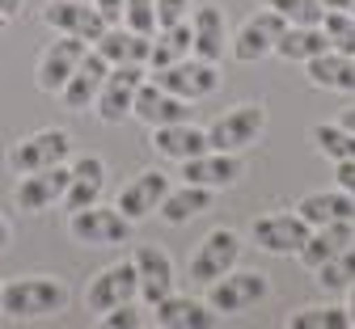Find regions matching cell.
<instances>
[{"label":"cell","mask_w":355,"mask_h":329,"mask_svg":"<svg viewBox=\"0 0 355 329\" xmlns=\"http://www.w3.org/2000/svg\"><path fill=\"white\" fill-rule=\"evenodd\" d=\"M288 329H351L347 308L334 304H313V308H300L288 317Z\"/></svg>","instance_id":"cell-33"},{"label":"cell","mask_w":355,"mask_h":329,"mask_svg":"<svg viewBox=\"0 0 355 329\" xmlns=\"http://www.w3.org/2000/svg\"><path fill=\"white\" fill-rule=\"evenodd\" d=\"M5 26H9V17H5V13H0V30H5Z\"/></svg>","instance_id":"cell-46"},{"label":"cell","mask_w":355,"mask_h":329,"mask_svg":"<svg viewBox=\"0 0 355 329\" xmlns=\"http://www.w3.org/2000/svg\"><path fill=\"white\" fill-rule=\"evenodd\" d=\"M334 181H338V190L355 199V161H334Z\"/></svg>","instance_id":"cell-39"},{"label":"cell","mask_w":355,"mask_h":329,"mask_svg":"<svg viewBox=\"0 0 355 329\" xmlns=\"http://www.w3.org/2000/svg\"><path fill=\"white\" fill-rule=\"evenodd\" d=\"M131 118H140L148 127H169V123H191V102L173 98L169 89L161 85H140L136 89V102H131Z\"/></svg>","instance_id":"cell-15"},{"label":"cell","mask_w":355,"mask_h":329,"mask_svg":"<svg viewBox=\"0 0 355 329\" xmlns=\"http://www.w3.org/2000/svg\"><path fill=\"white\" fill-rule=\"evenodd\" d=\"M153 148L169 161H191L199 152H207V131H199L195 123H169V127H153Z\"/></svg>","instance_id":"cell-24"},{"label":"cell","mask_w":355,"mask_h":329,"mask_svg":"<svg viewBox=\"0 0 355 329\" xmlns=\"http://www.w3.org/2000/svg\"><path fill=\"white\" fill-rule=\"evenodd\" d=\"M241 173L245 169H241L237 152H216V148H207V152L182 161V177L191 186H203V190H225V186L241 181Z\"/></svg>","instance_id":"cell-17"},{"label":"cell","mask_w":355,"mask_h":329,"mask_svg":"<svg viewBox=\"0 0 355 329\" xmlns=\"http://www.w3.org/2000/svg\"><path fill=\"white\" fill-rule=\"evenodd\" d=\"M148 46H153L148 34H136L127 26H106V34L94 42V51L110 68H119V64H148Z\"/></svg>","instance_id":"cell-23"},{"label":"cell","mask_w":355,"mask_h":329,"mask_svg":"<svg viewBox=\"0 0 355 329\" xmlns=\"http://www.w3.org/2000/svg\"><path fill=\"white\" fill-rule=\"evenodd\" d=\"M140 85H144V64H119V68H110L106 80H102V89H98V102H94L98 118H102L106 127L127 123Z\"/></svg>","instance_id":"cell-4"},{"label":"cell","mask_w":355,"mask_h":329,"mask_svg":"<svg viewBox=\"0 0 355 329\" xmlns=\"http://www.w3.org/2000/svg\"><path fill=\"white\" fill-rule=\"evenodd\" d=\"M351 283H355V241H351L343 254H334L330 262L318 266V287H322V292L334 296V292H347Z\"/></svg>","instance_id":"cell-31"},{"label":"cell","mask_w":355,"mask_h":329,"mask_svg":"<svg viewBox=\"0 0 355 329\" xmlns=\"http://www.w3.org/2000/svg\"><path fill=\"white\" fill-rule=\"evenodd\" d=\"M153 85L169 89L173 98H182V102H203L207 93H216L220 76H216V64L187 55V60L169 64V68H157V72H153Z\"/></svg>","instance_id":"cell-7"},{"label":"cell","mask_w":355,"mask_h":329,"mask_svg":"<svg viewBox=\"0 0 355 329\" xmlns=\"http://www.w3.org/2000/svg\"><path fill=\"white\" fill-rule=\"evenodd\" d=\"M262 127H266V110L245 102V106H233L229 114H220L207 127V144L216 152H241V148H250L254 139L262 135Z\"/></svg>","instance_id":"cell-6"},{"label":"cell","mask_w":355,"mask_h":329,"mask_svg":"<svg viewBox=\"0 0 355 329\" xmlns=\"http://www.w3.org/2000/svg\"><path fill=\"white\" fill-rule=\"evenodd\" d=\"M284 30H288V21H284L275 9H258V13H250L245 26H241L237 38H233V60H241V64H258L262 55H271V51H275V42H279Z\"/></svg>","instance_id":"cell-12"},{"label":"cell","mask_w":355,"mask_h":329,"mask_svg":"<svg viewBox=\"0 0 355 329\" xmlns=\"http://www.w3.org/2000/svg\"><path fill=\"white\" fill-rule=\"evenodd\" d=\"M94 9L106 17V26H114V21L123 17V0H94Z\"/></svg>","instance_id":"cell-40"},{"label":"cell","mask_w":355,"mask_h":329,"mask_svg":"<svg viewBox=\"0 0 355 329\" xmlns=\"http://www.w3.org/2000/svg\"><path fill=\"white\" fill-rule=\"evenodd\" d=\"M68 237L76 245H89V249H106V245H123L131 237V220L119 211V207H102V203H89V207H76L72 220H68Z\"/></svg>","instance_id":"cell-2"},{"label":"cell","mask_w":355,"mask_h":329,"mask_svg":"<svg viewBox=\"0 0 355 329\" xmlns=\"http://www.w3.org/2000/svg\"><path fill=\"white\" fill-rule=\"evenodd\" d=\"M309 80L318 89H334V93H355V55L343 51H322L304 64Z\"/></svg>","instance_id":"cell-26"},{"label":"cell","mask_w":355,"mask_h":329,"mask_svg":"<svg viewBox=\"0 0 355 329\" xmlns=\"http://www.w3.org/2000/svg\"><path fill=\"white\" fill-rule=\"evenodd\" d=\"M89 51V42L85 38H72V34H60L55 42H47V51L38 55V68H34V80L42 93H55L60 98V89L68 85V76L76 72V64L85 60Z\"/></svg>","instance_id":"cell-9"},{"label":"cell","mask_w":355,"mask_h":329,"mask_svg":"<svg viewBox=\"0 0 355 329\" xmlns=\"http://www.w3.org/2000/svg\"><path fill=\"white\" fill-rule=\"evenodd\" d=\"M266 9H275L288 26H322L326 17L322 0H266Z\"/></svg>","instance_id":"cell-35"},{"label":"cell","mask_w":355,"mask_h":329,"mask_svg":"<svg viewBox=\"0 0 355 329\" xmlns=\"http://www.w3.org/2000/svg\"><path fill=\"white\" fill-rule=\"evenodd\" d=\"M266 292H271L266 274H258V270H229V274H220V278L207 283V304L220 317H237V312L262 304Z\"/></svg>","instance_id":"cell-3"},{"label":"cell","mask_w":355,"mask_h":329,"mask_svg":"<svg viewBox=\"0 0 355 329\" xmlns=\"http://www.w3.org/2000/svg\"><path fill=\"white\" fill-rule=\"evenodd\" d=\"M106 72H110V64L98 55V51H85V60L76 64V72L68 76V85L60 89V102L68 106V110H94V102H98V89H102V80H106Z\"/></svg>","instance_id":"cell-18"},{"label":"cell","mask_w":355,"mask_h":329,"mask_svg":"<svg viewBox=\"0 0 355 329\" xmlns=\"http://www.w3.org/2000/svg\"><path fill=\"white\" fill-rule=\"evenodd\" d=\"M64 304H68V287L60 278H47V274H21V278H9L0 287V312H9L17 321L64 312Z\"/></svg>","instance_id":"cell-1"},{"label":"cell","mask_w":355,"mask_h":329,"mask_svg":"<svg viewBox=\"0 0 355 329\" xmlns=\"http://www.w3.org/2000/svg\"><path fill=\"white\" fill-rule=\"evenodd\" d=\"M140 300V283H136V266L131 262H114L102 274H94V283L85 292L89 312H110L119 304H136Z\"/></svg>","instance_id":"cell-10"},{"label":"cell","mask_w":355,"mask_h":329,"mask_svg":"<svg viewBox=\"0 0 355 329\" xmlns=\"http://www.w3.org/2000/svg\"><path fill=\"white\" fill-rule=\"evenodd\" d=\"M131 266H136L140 300H144L148 308L173 292V262H169L165 249H157V245H140L136 254H131Z\"/></svg>","instance_id":"cell-16"},{"label":"cell","mask_w":355,"mask_h":329,"mask_svg":"<svg viewBox=\"0 0 355 329\" xmlns=\"http://www.w3.org/2000/svg\"><path fill=\"white\" fill-rule=\"evenodd\" d=\"M330 51V42L322 34V26H288L275 42V55H284L288 64H309L313 55Z\"/></svg>","instance_id":"cell-29"},{"label":"cell","mask_w":355,"mask_h":329,"mask_svg":"<svg viewBox=\"0 0 355 329\" xmlns=\"http://www.w3.org/2000/svg\"><path fill=\"white\" fill-rule=\"evenodd\" d=\"M68 181H72V165H51V169H34V173H21L17 190H13V203L30 215L55 207L64 195H68Z\"/></svg>","instance_id":"cell-8"},{"label":"cell","mask_w":355,"mask_h":329,"mask_svg":"<svg viewBox=\"0 0 355 329\" xmlns=\"http://www.w3.org/2000/svg\"><path fill=\"white\" fill-rule=\"evenodd\" d=\"M322 34H326V42H330V51L355 55V13L326 9V17H322Z\"/></svg>","instance_id":"cell-34"},{"label":"cell","mask_w":355,"mask_h":329,"mask_svg":"<svg viewBox=\"0 0 355 329\" xmlns=\"http://www.w3.org/2000/svg\"><path fill=\"white\" fill-rule=\"evenodd\" d=\"M237 258H241V237L233 228H216V232L203 237V245L191 258V278L195 283H211V278L229 274L237 266Z\"/></svg>","instance_id":"cell-11"},{"label":"cell","mask_w":355,"mask_h":329,"mask_svg":"<svg viewBox=\"0 0 355 329\" xmlns=\"http://www.w3.org/2000/svg\"><path fill=\"white\" fill-rule=\"evenodd\" d=\"M102 325H106V329H140V325H144V317L131 308V304H119V308L102 312Z\"/></svg>","instance_id":"cell-38"},{"label":"cell","mask_w":355,"mask_h":329,"mask_svg":"<svg viewBox=\"0 0 355 329\" xmlns=\"http://www.w3.org/2000/svg\"><path fill=\"white\" fill-rule=\"evenodd\" d=\"M351 241H355V220H334V224H318V228H309L304 245L296 249V254H300V266L318 270L322 262H330L334 254H343Z\"/></svg>","instance_id":"cell-22"},{"label":"cell","mask_w":355,"mask_h":329,"mask_svg":"<svg viewBox=\"0 0 355 329\" xmlns=\"http://www.w3.org/2000/svg\"><path fill=\"white\" fill-rule=\"evenodd\" d=\"M296 215L309 224V228H318V224H334V220H355V199L347 190H313V195H304L296 203Z\"/></svg>","instance_id":"cell-25"},{"label":"cell","mask_w":355,"mask_h":329,"mask_svg":"<svg viewBox=\"0 0 355 329\" xmlns=\"http://www.w3.org/2000/svg\"><path fill=\"white\" fill-rule=\"evenodd\" d=\"M338 123H343V127H347V131H351V135H355V106H347V110H343V118H338Z\"/></svg>","instance_id":"cell-45"},{"label":"cell","mask_w":355,"mask_h":329,"mask_svg":"<svg viewBox=\"0 0 355 329\" xmlns=\"http://www.w3.org/2000/svg\"><path fill=\"white\" fill-rule=\"evenodd\" d=\"M42 21L55 34H72V38H85V42H98L106 34V17L94 5H85V0H47V5H42Z\"/></svg>","instance_id":"cell-13"},{"label":"cell","mask_w":355,"mask_h":329,"mask_svg":"<svg viewBox=\"0 0 355 329\" xmlns=\"http://www.w3.org/2000/svg\"><path fill=\"white\" fill-rule=\"evenodd\" d=\"M153 321L161 329H211L220 321V312L207 300H191V296H165L153 304Z\"/></svg>","instance_id":"cell-21"},{"label":"cell","mask_w":355,"mask_h":329,"mask_svg":"<svg viewBox=\"0 0 355 329\" xmlns=\"http://www.w3.org/2000/svg\"><path fill=\"white\" fill-rule=\"evenodd\" d=\"M313 144L330 161H355V135L343 123H318L313 127Z\"/></svg>","instance_id":"cell-32"},{"label":"cell","mask_w":355,"mask_h":329,"mask_svg":"<svg viewBox=\"0 0 355 329\" xmlns=\"http://www.w3.org/2000/svg\"><path fill=\"white\" fill-rule=\"evenodd\" d=\"M207 207H211V190H203V186H191V181H182L178 190H165V199L157 203V211H161L165 224H187V220L203 215Z\"/></svg>","instance_id":"cell-28"},{"label":"cell","mask_w":355,"mask_h":329,"mask_svg":"<svg viewBox=\"0 0 355 329\" xmlns=\"http://www.w3.org/2000/svg\"><path fill=\"white\" fill-rule=\"evenodd\" d=\"M102 186H106V165H102V157H80V161L72 165V181H68V195H64L68 211L98 203Z\"/></svg>","instance_id":"cell-27"},{"label":"cell","mask_w":355,"mask_h":329,"mask_svg":"<svg viewBox=\"0 0 355 329\" xmlns=\"http://www.w3.org/2000/svg\"><path fill=\"white\" fill-rule=\"evenodd\" d=\"M191 55V21H178V26H165L153 34V46H148V64L144 68H169L178 60Z\"/></svg>","instance_id":"cell-30"},{"label":"cell","mask_w":355,"mask_h":329,"mask_svg":"<svg viewBox=\"0 0 355 329\" xmlns=\"http://www.w3.org/2000/svg\"><path fill=\"white\" fill-rule=\"evenodd\" d=\"M127 30L136 34H157V0H123V17H119Z\"/></svg>","instance_id":"cell-36"},{"label":"cell","mask_w":355,"mask_h":329,"mask_svg":"<svg viewBox=\"0 0 355 329\" xmlns=\"http://www.w3.org/2000/svg\"><path fill=\"white\" fill-rule=\"evenodd\" d=\"M9 241H13V228H9L5 215H0V249H9Z\"/></svg>","instance_id":"cell-43"},{"label":"cell","mask_w":355,"mask_h":329,"mask_svg":"<svg viewBox=\"0 0 355 329\" xmlns=\"http://www.w3.org/2000/svg\"><path fill=\"white\" fill-rule=\"evenodd\" d=\"M165 190H169V177L161 173V169H144V173H136L127 186H123V195H119V211L136 224V220H148L153 211H157V203L165 199Z\"/></svg>","instance_id":"cell-19"},{"label":"cell","mask_w":355,"mask_h":329,"mask_svg":"<svg viewBox=\"0 0 355 329\" xmlns=\"http://www.w3.org/2000/svg\"><path fill=\"white\" fill-rule=\"evenodd\" d=\"M187 13H191V0H157V30L187 21Z\"/></svg>","instance_id":"cell-37"},{"label":"cell","mask_w":355,"mask_h":329,"mask_svg":"<svg viewBox=\"0 0 355 329\" xmlns=\"http://www.w3.org/2000/svg\"><path fill=\"white\" fill-rule=\"evenodd\" d=\"M347 321H351V325H355V283H351V287H347Z\"/></svg>","instance_id":"cell-44"},{"label":"cell","mask_w":355,"mask_h":329,"mask_svg":"<svg viewBox=\"0 0 355 329\" xmlns=\"http://www.w3.org/2000/svg\"><path fill=\"white\" fill-rule=\"evenodd\" d=\"M191 55L195 60H207V64H220V60L229 55V21H225V9H220V5L195 9V21H191Z\"/></svg>","instance_id":"cell-14"},{"label":"cell","mask_w":355,"mask_h":329,"mask_svg":"<svg viewBox=\"0 0 355 329\" xmlns=\"http://www.w3.org/2000/svg\"><path fill=\"white\" fill-rule=\"evenodd\" d=\"M0 13H5V17L13 21V17L21 13V0H0Z\"/></svg>","instance_id":"cell-41"},{"label":"cell","mask_w":355,"mask_h":329,"mask_svg":"<svg viewBox=\"0 0 355 329\" xmlns=\"http://www.w3.org/2000/svg\"><path fill=\"white\" fill-rule=\"evenodd\" d=\"M72 152V135L60 131V127H47V131H34L26 139L9 148V169L13 173H34V169H51V165H64Z\"/></svg>","instance_id":"cell-5"},{"label":"cell","mask_w":355,"mask_h":329,"mask_svg":"<svg viewBox=\"0 0 355 329\" xmlns=\"http://www.w3.org/2000/svg\"><path fill=\"white\" fill-rule=\"evenodd\" d=\"M326 9H338V13H355V0H322Z\"/></svg>","instance_id":"cell-42"},{"label":"cell","mask_w":355,"mask_h":329,"mask_svg":"<svg viewBox=\"0 0 355 329\" xmlns=\"http://www.w3.org/2000/svg\"><path fill=\"white\" fill-rule=\"evenodd\" d=\"M309 237V224L296 211H279V215H262L254 220V241L266 254H296Z\"/></svg>","instance_id":"cell-20"}]
</instances>
